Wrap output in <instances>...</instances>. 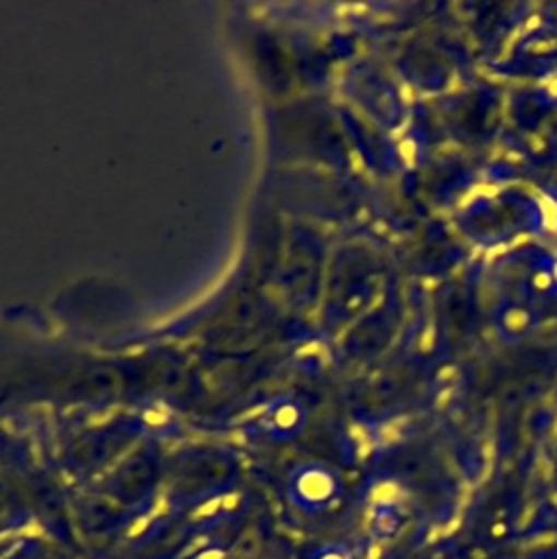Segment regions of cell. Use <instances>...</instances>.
<instances>
[{
  "mask_svg": "<svg viewBox=\"0 0 557 559\" xmlns=\"http://www.w3.org/2000/svg\"><path fill=\"white\" fill-rule=\"evenodd\" d=\"M535 323H537L535 310L529 304L515 301V299L505 301L496 314L498 332L509 341H518L526 336L535 328Z\"/></svg>",
  "mask_w": 557,
  "mask_h": 559,
  "instance_id": "1",
  "label": "cell"
}]
</instances>
